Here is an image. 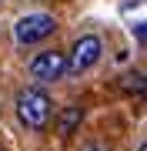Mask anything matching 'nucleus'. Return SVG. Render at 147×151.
Returning <instances> with one entry per match:
<instances>
[{
	"instance_id": "obj_1",
	"label": "nucleus",
	"mask_w": 147,
	"mask_h": 151,
	"mask_svg": "<svg viewBox=\"0 0 147 151\" xmlns=\"http://www.w3.org/2000/svg\"><path fill=\"white\" fill-rule=\"evenodd\" d=\"M13 111H17V121L23 124L27 131H47L50 118H54V101L44 87H20L13 97Z\"/></svg>"
},
{
	"instance_id": "obj_2",
	"label": "nucleus",
	"mask_w": 147,
	"mask_h": 151,
	"mask_svg": "<svg viewBox=\"0 0 147 151\" xmlns=\"http://www.w3.org/2000/svg\"><path fill=\"white\" fill-rule=\"evenodd\" d=\"M50 34H57V17L47 14V10L23 14V17H17V24H13V40H17V47L44 44Z\"/></svg>"
},
{
	"instance_id": "obj_3",
	"label": "nucleus",
	"mask_w": 147,
	"mask_h": 151,
	"mask_svg": "<svg viewBox=\"0 0 147 151\" xmlns=\"http://www.w3.org/2000/svg\"><path fill=\"white\" fill-rule=\"evenodd\" d=\"M64 54H67V74H87L104 57V40L97 34H80L70 44V50H64Z\"/></svg>"
},
{
	"instance_id": "obj_4",
	"label": "nucleus",
	"mask_w": 147,
	"mask_h": 151,
	"mask_svg": "<svg viewBox=\"0 0 147 151\" xmlns=\"http://www.w3.org/2000/svg\"><path fill=\"white\" fill-rule=\"evenodd\" d=\"M27 74H30L33 87H40V84H57L60 77L67 74V54L57 50V47L40 50V54H33V60L27 64Z\"/></svg>"
},
{
	"instance_id": "obj_5",
	"label": "nucleus",
	"mask_w": 147,
	"mask_h": 151,
	"mask_svg": "<svg viewBox=\"0 0 147 151\" xmlns=\"http://www.w3.org/2000/svg\"><path fill=\"white\" fill-rule=\"evenodd\" d=\"M80 121H84V108L80 104H67V108L57 114V131L60 134H74V131L80 128Z\"/></svg>"
},
{
	"instance_id": "obj_6",
	"label": "nucleus",
	"mask_w": 147,
	"mask_h": 151,
	"mask_svg": "<svg viewBox=\"0 0 147 151\" xmlns=\"http://www.w3.org/2000/svg\"><path fill=\"white\" fill-rule=\"evenodd\" d=\"M120 87H124L127 94H144V70H127Z\"/></svg>"
},
{
	"instance_id": "obj_7",
	"label": "nucleus",
	"mask_w": 147,
	"mask_h": 151,
	"mask_svg": "<svg viewBox=\"0 0 147 151\" xmlns=\"http://www.w3.org/2000/svg\"><path fill=\"white\" fill-rule=\"evenodd\" d=\"M80 151H110V148L104 145V141H87V145H84Z\"/></svg>"
},
{
	"instance_id": "obj_8",
	"label": "nucleus",
	"mask_w": 147,
	"mask_h": 151,
	"mask_svg": "<svg viewBox=\"0 0 147 151\" xmlns=\"http://www.w3.org/2000/svg\"><path fill=\"white\" fill-rule=\"evenodd\" d=\"M134 34H137V44L144 47V24H137V27H134Z\"/></svg>"
},
{
	"instance_id": "obj_9",
	"label": "nucleus",
	"mask_w": 147,
	"mask_h": 151,
	"mask_svg": "<svg viewBox=\"0 0 147 151\" xmlns=\"http://www.w3.org/2000/svg\"><path fill=\"white\" fill-rule=\"evenodd\" d=\"M137 151H147V145H144V141H137Z\"/></svg>"
},
{
	"instance_id": "obj_10",
	"label": "nucleus",
	"mask_w": 147,
	"mask_h": 151,
	"mask_svg": "<svg viewBox=\"0 0 147 151\" xmlns=\"http://www.w3.org/2000/svg\"><path fill=\"white\" fill-rule=\"evenodd\" d=\"M124 4H127V7H134V4H141V0H124Z\"/></svg>"
}]
</instances>
